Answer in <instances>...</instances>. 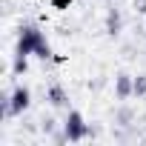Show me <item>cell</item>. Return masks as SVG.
<instances>
[{"instance_id": "6da1fadb", "label": "cell", "mask_w": 146, "mask_h": 146, "mask_svg": "<svg viewBox=\"0 0 146 146\" xmlns=\"http://www.w3.org/2000/svg\"><path fill=\"white\" fill-rule=\"evenodd\" d=\"M15 54H20V57L35 54V57H40V60H52V57H54V54H52V46H49V40H46V35H43L35 23H23V26H20Z\"/></svg>"}, {"instance_id": "7a4b0ae2", "label": "cell", "mask_w": 146, "mask_h": 146, "mask_svg": "<svg viewBox=\"0 0 146 146\" xmlns=\"http://www.w3.org/2000/svg\"><path fill=\"white\" fill-rule=\"evenodd\" d=\"M29 103H32V92H29V86L17 83V86L12 89V95H6V98H3V117L23 115V112L29 109Z\"/></svg>"}, {"instance_id": "3957f363", "label": "cell", "mask_w": 146, "mask_h": 146, "mask_svg": "<svg viewBox=\"0 0 146 146\" xmlns=\"http://www.w3.org/2000/svg\"><path fill=\"white\" fill-rule=\"evenodd\" d=\"M63 132H66L69 143H80V140L92 137V129H89V123L83 120L80 112H69V115H66V120H63Z\"/></svg>"}, {"instance_id": "277c9868", "label": "cell", "mask_w": 146, "mask_h": 146, "mask_svg": "<svg viewBox=\"0 0 146 146\" xmlns=\"http://www.w3.org/2000/svg\"><path fill=\"white\" fill-rule=\"evenodd\" d=\"M115 95L120 98V100H129V98H135V78L132 75H120L115 78Z\"/></svg>"}, {"instance_id": "5b68a950", "label": "cell", "mask_w": 146, "mask_h": 146, "mask_svg": "<svg viewBox=\"0 0 146 146\" xmlns=\"http://www.w3.org/2000/svg\"><path fill=\"white\" fill-rule=\"evenodd\" d=\"M46 100L52 103V106H69V95H66V89L60 86V83H52L49 89H46Z\"/></svg>"}, {"instance_id": "8992f818", "label": "cell", "mask_w": 146, "mask_h": 146, "mask_svg": "<svg viewBox=\"0 0 146 146\" xmlns=\"http://www.w3.org/2000/svg\"><path fill=\"white\" fill-rule=\"evenodd\" d=\"M123 29V17H120V9H109L106 12V35L109 37H117Z\"/></svg>"}, {"instance_id": "52a82bcc", "label": "cell", "mask_w": 146, "mask_h": 146, "mask_svg": "<svg viewBox=\"0 0 146 146\" xmlns=\"http://www.w3.org/2000/svg\"><path fill=\"white\" fill-rule=\"evenodd\" d=\"M115 120H117V123H120V126H129V123H132V120H135V112H132V109H126V106H123V109H117V115H115Z\"/></svg>"}, {"instance_id": "ba28073f", "label": "cell", "mask_w": 146, "mask_h": 146, "mask_svg": "<svg viewBox=\"0 0 146 146\" xmlns=\"http://www.w3.org/2000/svg\"><path fill=\"white\" fill-rule=\"evenodd\" d=\"M146 95V75H137L135 78V98H143Z\"/></svg>"}, {"instance_id": "9c48e42d", "label": "cell", "mask_w": 146, "mask_h": 146, "mask_svg": "<svg viewBox=\"0 0 146 146\" xmlns=\"http://www.w3.org/2000/svg\"><path fill=\"white\" fill-rule=\"evenodd\" d=\"M40 123H43V132H46V135H54V132H57V120H54V117H43Z\"/></svg>"}, {"instance_id": "30bf717a", "label": "cell", "mask_w": 146, "mask_h": 146, "mask_svg": "<svg viewBox=\"0 0 146 146\" xmlns=\"http://www.w3.org/2000/svg\"><path fill=\"white\" fill-rule=\"evenodd\" d=\"M23 72H26V57H15V75H23Z\"/></svg>"}, {"instance_id": "8fae6325", "label": "cell", "mask_w": 146, "mask_h": 146, "mask_svg": "<svg viewBox=\"0 0 146 146\" xmlns=\"http://www.w3.org/2000/svg\"><path fill=\"white\" fill-rule=\"evenodd\" d=\"M49 3H52L54 9H60V12H63V9H69V6H72V0H49Z\"/></svg>"}, {"instance_id": "7c38bea8", "label": "cell", "mask_w": 146, "mask_h": 146, "mask_svg": "<svg viewBox=\"0 0 146 146\" xmlns=\"http://www.w3.org/2000/svg\"><path fill=\"white\" fill-rule=\"evenodd\" d=\"M135 12H140V15H146V0H135Z\"/></svg>"}]
</instances>
